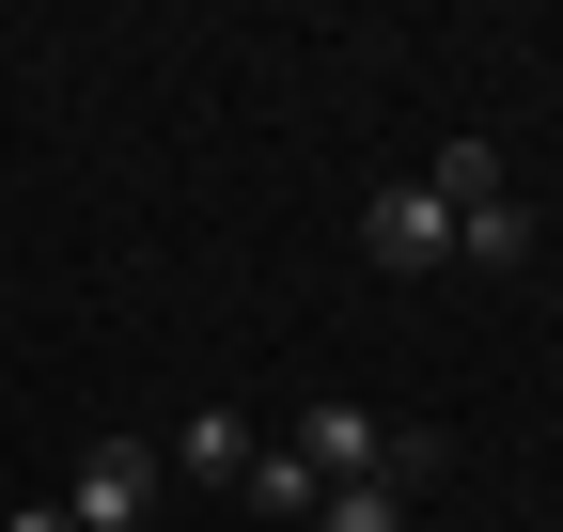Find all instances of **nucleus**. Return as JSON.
<instances>
[{"label":"nucleus","instance_id":"obj_1","mask_svg":"<svg viewBox=\"0 0 563 532\" xmlns=\"http://www.w3.org/2000/svg\"><path fill=\"white\" fill-rule=\"evenodd\" d=\"M422 188H439V220H454V266H485V282L532 266V204H517V173L485 157V142H439V157H422Z\"/></svg>","mask_w":563,"mask_h":532},{"label":"nucleus","instance_id":"obj_3","mask_svg":"<svg viewBox=\"0 0 563 532\" xmlns=\"http://www.w3.org/2000/svg\"><path fill=\"white\" fill-rule=\"evenodd\" d=\"M361 251L391 266V282H439V266H454V220H439V188H422V173L361 188Z\"/></svg>","mask_w":563,"mask_h":532},{"label":"nucleus","instance_id":"obj_4","mask_svg":"<svg viewBox=\"0 0 563 532\" xmlns=\"http://www.w3.org/2000/svg\"><path fill=\"white\" fill-rule=\"evenodd\" d=\"M282 439L313 454V486H391V423H376V408H298Z\"/></svg>","mask_w":563,"mask_h":532},{"label":"nucleus","instance_id":"obj_2","mask_svg":"<svg viewBox=\"0 0 563 532\" xmlns=\"http://www.w3.org/2000/svg\"><path fill=\"white\" fill-rule=\"evenodd\" d=\"M157 439H110L95 423V454H79V470H63V517H79V532H157Z\"/></svg>","mask_w":563,"mask_h":532},{"label":"nucleus","instance_id":"obj_6","mask_svg":"<svg viewBox=\"0 0 563 532\" xmlns=\"http://www.w3.org/2000/svg\"><path fill=\"white\" fill-rule=\"evenodd\" d=\"M235 501H251L266 532H313V501H329V486H313V454H298V439H266V454H251V486H235Z\"/></svg>","mask_w":563,"mask_h":532},{"label":"nucleus","instance_id":"obj_5","mask_svg":"<svg viewBox=\"0 0 563 532\" xmlns=\"http://www.w3.org/2000/svg\"><path fill=\"white\" fill-rule=\"evenodd\" d=\"M251 454H266V423H235V408H188V423L157 439V470H188V486H251Z\"/></svg>","mask_w":563,"mask_h":532},{"label":"nucleus","instance_id":"obj_7","mask_svg":"<svg viewBox=\"0 0 563 532\" xmlns=\"http://www.w3.org/2000/svg\"><path fill=\"white\" fill-rule=\"evenodd\" d=\"M313 532H407V486H329Z\"/></svg>","mask_w":563,"mask_h":532},{"label":"nucleus","instance_id":"obj_8","mask_svg":"<svg viewBox=\"0 0 563 532\" xmlns=\"http://www.w3.org/2000/svg\"><path fill=\"white\" fill-rule=\"evenodd\" d=\"M0 532H79V517H63V501H16V517H0Z\"/></svg>","mask_w":563,"mask_h":532}]
</instances>
